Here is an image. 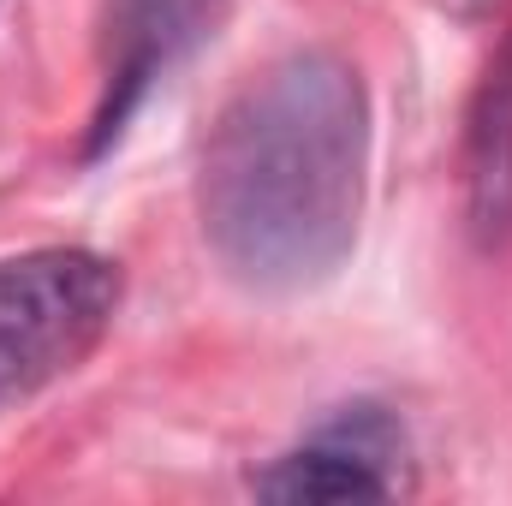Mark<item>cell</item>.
<instances>
[{
	"label": "cell",
	"mask_w": 512,
	"mask_h": 506,
	"mask_svg": "<svg viewBox=\"0 0 512 506\" xmlns=\"http://www.w3.org/2000/svg\"><path fill=\"white\" fill-rule=\"evenodd\" d=\"M227 12H233V0H114L102 102L90 114V143H84L90 161L126 137L131 114L149 102V90L167 84L227 24Z\"/></svg>",
	"instance_id": "3957f363"
},
{
	"label": "cell",
	"mask_w": 512,
	"mask_h": 506,
	"mask_svg": "<svg viewBox=\"0 0 512 506\" xmlns=\"http://www.w3.org/2000/svg\"><path fill=\"white\" fill-rule=\"evenodd\" d=\"M405 483V429L387 405H340L310 441L280 453L262 477V501H387Z\"/></svg>",
	"instance_id": "277c9868"
},
{
	"label": "cell",
	"mask_w": 512,
	"mask_h": 506,
	"mask_svg": "<svg viewBox=\"0 0 512 506\" xmlns=\"http://www.w3.org/2000/svg\"><path fill=\"white\" fill-rule=\"evenodd\" d=\"M370 90L334 48H298L262 66L221 108L203 143V239L251 292L328 286L364 227Z\"/></svg>",
	"instance_id": "6da1fadb"
},
{
	"label": "cell",
	"mask_w": 512,
	"mask_h": 506,
	"mask_svg": "<svg viewBox=\"0 0 512 506\" xmlns=\"http://www.w3.org/2000/svg\"><path fill=\"white\" fill-rule=\"evenodd\" d=\"M465 227L483 251L512 239V30L495 42L465 114Z\"/></svg>",
	"instance_id": "5b68a950"
},
{
	"label": "cell",
	"mask_w": 512,
	"mask_h": 506,
	"mask_svg": "<svg viewBox=\"0 0 512 506\" xmlns=\"http://www.w3.org/2000/svg\"><path fill=\"white\" fill-rule=\"evenodd\" d=\"M120 262L84 245L0 256V411L66 381L114 328Z\"/></svg>",
	"instance_id": "7a4b0ae2"
}]
</instances>
